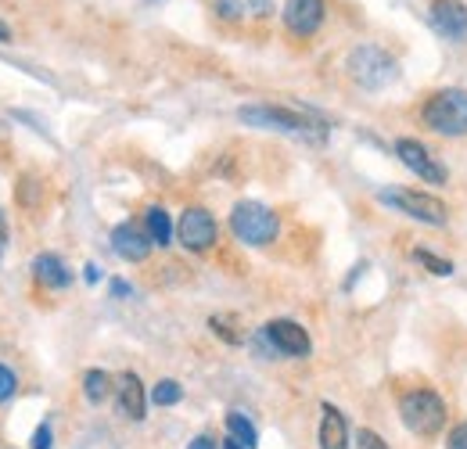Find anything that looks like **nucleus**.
I'll return each mask as SVG.
<instances>
[{
    "instance_id": "obj_1",
    "label": "nucleus",
    "mask_w": 467,
    "mask_h": 449,
    "mask_svg": "<svg viewBox=\"0 0 467 449\" xmlns=\"http://www.w3.org/2000/svg\"><path fill=\"white\" fill-rule=\"evenodd\" d=\"M237 119L248 122V126L292 133V137L306 141V144H324V141H327V126H324L320 119L298 115V112H292V109H281V105H244V109H237Z\"/></svg>"
},
{
    "instance_id": "obj_2",
    "label": "nucleus",
    "mask_w": 467,
    "mask_h": 449,
    "mask_svg": "<svg viewBox=\"0 0 467 449\" xmlns=\"http://www.w3.org/2000/svg\"><path fill=\"white\" fill-rule=\"evenodd\" d=\"M420 119L439 137H467V90L464 87H442L424 105Z\"/></svg>"
},
{
    "instance_id": "obj_3",
    "label": "nucleus",
    "mask_w": 467,
    "mask_h": 449,
    "mask_svg": "<svg viewBox=\"0 0 467 449\" xmlns=\"http://www.w3.org/2000/svg\"><path fill=\"white\" fill-rule=\"evenodd\" d=\"M346 72H349V79L356 87L378 94V90H385V87L400 76V65H396V57L389 55L385 47H378V44H359V47H352L349 57H346Z\"/></svg>"
},
{
    "instance_id": "obj_4",
    "label": "nucleus",
    "mask_w": 467,
    "mask_h": 449,
    "mask_svg": "<svg viewBox=\"0 0 467 449\" xmlns=\"http://www.w3.org/2000/svg\"><path fill=\"white\" fill-rule=\"evenodd\" d=\"M400 417H403V424L413 435L431 439V435H439L446 428V402L431 389H410L400 399Z\"/></svg>"
},
{
    "instance_id": "obj_5",
    "label": "nucleus",
    "mask_w": 467,
    "mask_h": 449,
    "mask_svg": "<svg viewBox=\"0 0 467 449\" xmlns=\"http://www.w3.org/2000/svg\"><path fill=\"white\" fill-rule=\"evenodd\" d=\"M231 234L237 241L252 245V248H263L270 241H277L281 234V220L270 205L263 202H237L231 209Z\"/></svg>"
},
{
    "instance_id": "obj_6",
    "label": "nucleus",
    "mask_w": 467,
    "mask_h": 449,
    "mask_svg": "<svg viewBox=\"0 0 467 449\" xmlns=\"http://www.w3.org/2000/svg\"><path fill=\"white\" fill-rule=\"evenodd\" d=\"M378 202L389 205V209L407 213L410 220H420V224L442 226L450 220V209H446L439 198L420 194V191H413V187H381V191H378Z\"/></svg>"
},
{
    "instance_id": "obj_7",
    "label": "nucleus",
    "mask_w": 467,
    "mask_h": 449,
    "mask_svg": "<svg viewBox=\"0 0 467 449\" xmlns=\"http://www.w3.org/2000/svg\"><path fill=\"white\" fill-rule=\"evenodd\" d=\"M216 220H213V213L209 209H202V205H191V209H183V216L176 220V241L187 248V252H209L213 245H216Z\"/></svg>"
},
{
    "instance_id": "obj_8",
    "label": "nucleus",
    "mask_w": 467,
    "mask_h": 449,
    "mask_svg": "<svg viewBox=\"0 0 467 449\" xmlns=\"http://www.w3.org/2000/svg\"><path fill=\"white\" fill-rule=\"evenodd\" d=\"M285 26H288V33L292 37H302V40H309V37H317L320 33V26H324V0H285Z\"/></svg>"
},
{
    "instance_id": "obj_9",
    "label": "nucleus",
    "mask_w": 467,
    "mask_h": 449,
    "mask_svg": "<svg viewBox=\"0 0 467 449\" xmlns=\"http://www.w3.org/2000/svg\"><path fill=\"white\" fill-rule=\"evenodd\" d=\"M263 335L270 338V345L281 352V356H309L313 352V338L302 324L295 320H270Z\"/></svg>"
},
{
    "instance_id": "obj_10",
    "label": "nucleus",
    "mask_w": 467,
    "mask_h": 449,
    "mask_svg": "<svg viewBox=\"0 0 467 449\" xmlns=\"http://www.w3.org/2000/svg\"><path fill=\"white\" fill-rule=\"evenodd\" d=\"M396 155L403 159V166L413 169V172H417L420 180H428V183H446V180H450V176H446V166L435 162V159L428 155V148L417 144V141H410V137L396 141Z\"/></svg>"
},
{
    "instance_id": "obj_11",
    "label": "nucleus",
    "mask_w": 467,
    "mask_h": 449,
    "mask_svg": "<svg viewBox=\"0 0 467 449\" xmlns=\"http://www.w3.org/2000/svg\"><path fill=\"white\" fill-rule=\"evenodd\" d=\"M431 26L446 40H467V7L461 0H431Z\"/></svg>"
},
{
    "instance_id": "obj_12",
    "label": "nucleus",
    "mask_w": 467,
    "mask_h": 449,
    "mask_svg": "<svg viewBox=\"0 0 467 449\" xmlns=\"http://www.w3.org/2000/svg\"><path fill=\"white\" fill-rule=\"evenodd\" d=\"M151 234L148 230H140L137 224H119L112 230V248H116V256H122L126 263H144L148 256H151Z\"/></svg>"
},
{
    "instance_id": "obj_13",
    "label": "nucleus",
    "mask_w": 467,
    "mask_h": 449,
    "mask_svg": "<svg viewBox=\"0 0 467 449\" xmlns=\"http://www.w3.org/2000/svg\"><path fill=\"white\" fill-rule=\"evenodd\" d=\"M320 449H349V424L335 402H320Z\"/></svg>"
},
{
    "instance_id": "obj_14",
    "label": "nucleus",
    "mask_w": 467,
    "mask_h": 449,
    "mask_svg": "<svg viewBox=\"0 0 467 449\" xmlns=\"http://www.w3.org/2000/svg\"><path fill=\"white\" fill-rule=\"evenodd\" d=\"M116 392H119V410H122V417L144 421V413H148V395H144V385H140V378H137L133 371L119 374Z\"/></svg>"
},
{
    "instance_id": "obj_15",
    "label": "nucleus",
    "mask_w": 467,
    "mask_h": 449,
    "mask_svg": "<svg viewBox=\"0 0 467 449\" xmlns=\"http://www.w3.org/2000/svg\"><path fill=\"white\" fill-rule=\"evenodd\" d=\"M33 277L44 284V287H51V291H65V287L72 284L68 266L61 263V256H55V252H40V256L33 259Z\"/></svg>"
},
{
    "instance_id": "obj_16",
    "label": "nucleus",
    "mask_w": 467,
    "mask_h": 449,
    "mask_svg": "<svg viewBox=\"0 0 467 449\" xmlns=\"http://www.w3.org/2000/svg\"><path fill=\"white\" fill-rule=\"evenodd\" d=\"M144 230L151 234V241H155L159 248L173 245V237H176V226H173L170 213H166L162 205H151V209H148V216H144Z\"/></svg>"
},
{
    "instance_id": "obj_17",
    "label": "nucleus",
    "mask_w": 467,
    "mask_h": 449,
    "mask_svg": "<svg viewBox=\"0 0 467 449\" xmlns=\"http://www.w3.org/2000/svg\"><path fill=\"white\" fill-rule=\"evenodd\" d=\"M83 395H87L94 406L105 402V399L112 395V378H109V371H101V367L87 371V374H83Z\"/></svg>"
},
{
    "instance_id": "obj_18",
    "label": "nucleus",
    "mask_w": 467,
    "mask_h": 449,
    "mask_svg": "<svg viewBox=\"0 0 467 449\" xmlns=\"http://www.w3.org/2000/svg\"><path fill=\"white\" fill-rule=\"evenodd\" d=\"M227 435H231L234 443H241L244 449L259 446V432H255V424L244 413H227Z\"/></svg>"
},
{
    "instance_id": "obj_19",
    "label": "nucleus",
    "mask_w": 467,
    "mask_h": 449,
    "mask_svg": "<svg viewBox=\"0 0 467 449\" xmlns=\"http://www.w3.org/2000/svg\"><path fill=\"white\" fill-rule=\"evenodd\" d=\"M413 259H417L428 274H435V277H450V274H453V263H450V259H442V256H435V252H428V248H417V252H413Z\"/></svg>"
},
{
    "instance_id": "obj_20",
    "label": "nucleus",
    "mask_w": 467,
    "mask_h": 449,
    "mask_svg": "<svg viewBox=\"0 0 467 449\" xmlns=\"http://www.w3.org/2000/svg\"><path fill=\"white\" fill-rule=\"evenodd\" d=\"M180 399H183V389L176 385L173 378H162V381L151 389V402H155V406H176Z\"/></svg>"
},
{
    "instance_id": "obj_21",
    "label": "nucleus",
    "mask_w": 467,
    "mask_h": 449,
    "mask_svg": "<svg viewBox=\"0 0 467 449\" xmlns=\"http://www.w3.org/2000/svg\"><path fill=\"white\" fill-rule=\"evenodd\" d=\"M213 11L223 18V22H241L248 15V0H213Z\"/></svg>"
},
{
    "instance_id": "obj_22",
    "label": "nucleus",
    "mask_w": 467,
    "mask_h": 449,
    "mask_svg": "<svg viewBox=\"0 0 467 449\" xmlns=\"http://www.w3.org/2000/svg\"><path fill=\"white\" fill-rule=\"evenodd\" d=\"M209 328L223 338V341H231V345H241V341H244V335L234 328V317H213V320H209Z\"/></svg>"
},
{
    "instance_id": "obj_23",
    "label": "nucleus",
    "mask_w": 467,
    "mask_h": 449,
    "mask_svg": "<svg viewBox=\"0 0 467 449\" xmlns=\"http://www.w3.org/2000/svg\"><path fill=\"white\" fill-rule=\"evenodd\" d=\"M15 392H18V374L7 363H0V402L15 399Z\"/></svg>"
},
{
    "instance_id": "obj_24",
    "label": "nucleus",
    "mask_w": 467,
    "mask_h": 449,
    "mask_svg": "<svg viewBox=\"0 0 467 449\" xmlns=\"http://www.w3.org/2000/svg\"><path fill=\"white\" fill-rule=\"evenodd\" d=\"M356 446H359V449H389V446H385V439H381L378 432H370V428L356 432Z\"/></svg>"
},
{
    "instance_id": "obj_25",
    "label": "nucleus",
    "mask_w": 467,
    "mask_h": 449,
    "mask_svg": "<svg viewBox=\"0 0 467 449\" xmlns=\"http://www.w3.org/2000/svg\"><path fill=\"white\" fill-rule=\"evenodd\" d=\"M18 202H22L26 209H33V205L40 202V194H33V176H26V180L18 183Z\"/></svg>"
},
{
    "instance_id": "obj_26",
    "label": "nucleus",
    "mask_w": 467,
    "mask_h": 449,
    "mask_svg": "<svg viewBox=\"0 0 467 449\" xmlns=\"http://www.w3.org/2000/svg\"><path fill=\"white\" fill-rule=\"evenodd\" d=\"M446 449H467V421L457 424V428L446 435Z\"/></svg>"
},
{
    "instance_id": "obj_27",
    "label": "nucleus",
    "mask_w": 467,
    "mask_h": 449,
    "mask_svg": "<svg viewBox=\"0 0 467 449\" xmlns=\"http://www.w3.org/2000/svg\"><path fill=\"white\" fill-rule=\"evenodd\" d=\"M55 446V439H51V424H40L36 432H33V449H51Z\"/></svg>"
},
{
    "instance_id": "obj_28",
    "label": "nucleus",
    "mask_w": 467,
    "mask_h": 449,
    "mask_svg": "<svg viewBox=\"0 0 467 449\" xmlns=\"http://www.w3.org/2000/svg\"><path fill=\"white\" fill-rule=\"evenodd\" d=\"M248 11L252 15H270L274 11V0H248Z\"/></svg>"
},
{
    "instance_id": "obj_29",
    "label": "nucleus",
    "mask_w": 467,
    "mask_h": 449,
    "mask_svg": "<svg viewBox=\"0 0 467 449\" xmlns=\"http://www.w3.org/2000/svg\"><path fill=\"white\" fill-rule=\"evenodd\" d=\"M112 295H116V298H126V295H130V284L122 281V277H116V281H112Z\"/></svg>"
},
{
    "instance_id": "obj_30",
    "label": "nucleus",
    "mask_w": 467,
    "mask_h": 449,
    "mask_svg": "<svg viewBox=\"0 0 467 449\" xmlns=\"http://www.w3.org/2000/svg\"><path fill=\"white\" fill-rule=\"evenodd\" d=\"M187 449H216V443H213L209 435H198V439H194V443H191Z\"/></svg>"
},
{
    "instance_id": "obj_31",
    "label": "nucleus",
    "mask_w": 467,
    "mask_h": 449,
    "mask_svg": "<svg viewBox=\"0 0 467 449\" xmlns=\"http://www.w3.org/2000/svg\"><path fill=\"white\" fill-rule=\"evenodd\" d=\"M83 281L98 284V281H101V270H98V266H87V270H83Z\"/></svg>"
},
{
    "instance_id": "obj_32",
    "label": "nucleus",
    "mask_w": 467,
    "mask_h": 449,
    "mask_svg": "<svg viewBox=\"0 0 467 449\" xmlns=\"http://www.w3.org/2000/svg\"><path fill=\"white\" fill-rule=\"evenodd\" d=\"M4 40H11V26L0 18V44H4Z\"/></svg>"
},
{
    "instance_id": "obj_33",
    "label": "nucleus",
    "mask_w": 467,
    "mask_h": 449,
    "mask_svg": "<svg viewBox=\"0 0 467 449\" xmlns=\"http://www.w3.org/2000/svg\"><path fill=\"white\" fill-rule=\"evenodd\" d=\"M4 245H7V226H4V213H0V252H4Z\"/></svg>"
},
{
    "instance_id": "obj_34",
    "label": "nucleus",
    "mask_w": 467,
    "mask_h": 449,
    "mask_svg": "<svg viewBox=\"0 0 467 449\" xmlns=\"http://www.w3.org/2000/svg\"><path fill=\"white\" fill-rule=\"evenodd\" d=\"M223 449H244V446H241V443H234V439H227V443H223Z\"/></svg>"
},
{
    "instance_id": "obj_35",
    "label": "nucleus",
    "mask_w": 467,
    "mask_h": 449,
    "mask_svg": "<svg viewBox=\"0 0 467 449\" xmlns=\"http://www.w3.org/2000/svg\"><path fill=\"white\" fill-rule=\"evenodd\" d=\"M148 4H162V0H148Z\"/></svg>"
}]
</instances>
